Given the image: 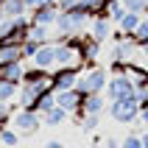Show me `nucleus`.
<instances>
[{
  "label": "nucleus",
  "mask_w": 148,
  "mask_h": 148,
  "mask_svg": "<svg viewBox=\"0 0 148 148\" xmlns=\"http://www.w3.org/2000/svg\"><path fill=\"white\" fill-rule=\"evenodd\" d=\"M106 109H109V117H112L115 123H129L132 126L134 120H140V95L132 92V95H126V98L109 101Z\"/></svg>",
  "instance_id": "nucleus-2"
},
{
  "label": "nucleus",
  "mask_w": 148,
  "mask_h": 148,
  "mask_svg": "<svg viewBox=\"0 0 148 148\" xmlns=\"http://www.w3.org/2000/svg\"><path fill=\"white\" fill-rule=\"evenodd\" d=\"M134 42H148V17H143L140 25H137V31H134Z\"/></svg>",
  "instance_id": "nucleus-23"
},
{
  "label": "nucleus",
  "mask_w": 148,
  "mask_h": 148,
  "mask_svg": "<svg viewBox=\"0 0 148 148\" xmlns=\"http://www.w3.org/2000/svg\"><path fill=\"white\" fill-rule=\"evenodd\" d=\"M126 6V11H137V14H145L148 11V0H120Z\"/></svg>",
  "instance_id": "nucleus-22"
},
{
  "label": "nucleus",
  "mask_w": 148,
  "mask_h": 148,
  "mask_svg": "<svg viewBox=\"0 0 148 148\" xmlns=\"http://www.w3.org/2000/svg\"><path fill=\"white\" fill-rule=\"evenodd\" d=\"M143 14H137V11H126V17L117 23V28H120V34L123 36H134V31H137V25H140Z\"/></svg>",
  "instance_id": "nucleus-13"
},
{
  "label": "nucleus",
  "mask_w": 148,
  "mask_h": 148,
  "mask_svg": "<svg viewBox=\"0 0 148 148\" xmlns=\"http://www.w3.org/2000/svg\"><path fill=\"white\" fill-rule=\"evenodd\" d=\"M8 117H11V103L8 101H0V123H6Z\"/></svg>",
  "instance_id": "nucleus-27"
},
{
  "label": "nucleus",
  "mask_w": 148,
  "mask_h": 148,
  "mask_svg": "<svg viewBox=\"0 0 148 148\" xmlns=\"http://www.w3.org/2000/svg\"><path fill=\"white\" fill-rule=\"evenodd\" d=\"M25 3L23 0H3V17L11 20V17H25Z\"/></svg>",
  "instance_id": "nucleus-16"
},
{
  "label": "nucleus",
  "mask_w": 148,
  "mask_h": 148,
  "mask_svg": "<svg viewBox=\"0 0 148 148\" xmlns=\"http://www.w3.org/2000/svg\"><path fill=\"white\" fill-rule=\"evenodd\" d=\"M23 3H25V8H31V11L39 6V0H23Z\"/></svg>",
  "instance_id": "nucleus-31"
},
{
  "label": "nucleus",
  "mask_w": 148,
  "mask_h": 148,
  "mask_svg": "<svg viewBox=\"0 0 148 148\" xmlns=\"http://www.w3.org/2000/svg\"><path fill=\"white\" fill-rule=\"evenodd\" d=\"M87 34H90L95 42H106L109 36H112V20H109L106 14H98L90 20V28H87Z\"/></svg>",
  "instance_id": "nucleus-7"
},
{
  "label": "nucleus",
  "mask_w": 148,
  "mask_h": 148,
  "mask_svg": "<svg viewBox=\"0 0 148 148\" xmlns=\"http://www.w3.org/2000/svg\"><path fill=\"white\" fill-rule=\"evenodd\" d=\"M137 53H140V59H143V62H148V42H143Z\"/></svg>",
  "instance_id": "nucleus-28"
},
{
  "label": "nucleus",
  "mask_w": 148,
  "mask_h": 148,
  "mask_svg": "<svg viewBox=\"0 0 148 148\" xmlns=\"http://www.w3.org/2000/svg\"><path fill=\"white\" fill-rule=\"evenodd\" d=\"M45 148H64V145H62L59 140H48V143H45Z\"/></svg>",
  "instance_id": "nucleus-30"
},
{
  "label": "nucleus",
  "mask_w": 148,
  "mask_h": 148,
  "mask_svg": "<svg viewBox=\"0 0 148 148\" xmlns=\"http://www.w3.org/2000/svg\"><path fill=\"white\" fill-rule=\"evenodd\" d=\"M0 143H3L6 148H17V145H20V132L3 126V132H0Z\"/></svg>",
  "instance_id": "nucleus-21"
},
{
  "label": "nucleus",
  "mask_w": 148,
  "mask_h": 148,
  "mask_svg": "<svg viewBox=\"0 0 148 148\" xmlns=\"http://www.w3.org/2000/svg\"><path fill=\"white\" fill-rule=\"evenodd\" d=\"M28 39H34L36 45H45V42L50 39V25H34L28 28Z\"/></svg>",
  "instance_id": "nucleus-18"
},
{
  "label": "nucleus",
  "mask_w": 148,
  "mask_h": 148,
  "mask_svg": "<svg viewBox=\"0 0 148 148\" xmlns=\"http://www.w3.org/2000/svg\"><path fill=\"white\" fill-rule=\"evenodd\" d=\"M92 14L87 11L84 6H75V8H64V11H59V20H56V28L59 36L67 39V36H78V34L87 31V25H90Z\"/></svg>",
  "instance_id": "nucleus-1"
},
{
  "label": "nucleus",
  "mask_w": 148,
  "mask_h": 148,
  "mask_svg": "<svg viewBox=\"0 0 148 148\" xmlns=\"http://www.w3.org/2000/svg\"><path fill=\"white\" fill-rule=\"evenodd\" d=\"M106 92H109V101H117V98H126V95L137 92V84H134L132 75L117 73V75H112L106 81Z\"/></svg>",
  "instance_id": "nucleus-4"
},
{
  "label": "nucleus",
  "mask_w": 148,
  "mask_h": 148,
  "mask_svg": "<svg viewBox=\"0 0 148 148\" xmlns=\"http://www.w3.org/2000/svg\"><path fill=\"white\" fill-rule=\"evenodd\" d=\"M81 101H84V95L78 90H62V92H56V106H62L64 112L81 109Z\"/></svg>",
  "instance_id": "nucleus-9"
},
{
  "label": "nucleus",
  "mask_w": 148,
  "mask_h": 148,
  "mask_svg": "<svg viewBox=\"0 0 148 148\" xmlns=\"http://www.w3.org/2000/svg\"><path fill=\"white\" fill-rule=\"evenodd\" d=\"M56 106V90H50V92H45L39 101H36V106H34V112L36 115H48L50 109Z\"/></svg>",
  "instance_id": "nucleus-17"
},
{
  "label": "nucleus",
  "mask_w": 148,
  "mask_h": 148,
  "mask_svg": "<svg viewBox=\"0 0 148 148\" xmlns=\"http://www.w3.org/2000/svg\"><path fill=\"white\" fill-rule=\"evenodd\" d=\"M17 92H20V84L0 78V101H8V103H11V101L17 98Z\"/></svg>",
  "instance_id": "nucleus-19"
},
{
  "label": "nucleus",
  "mask_w": 148,
  "mask_h": 148,
  "mask_svg": "<svg viewBox=\"0 0 148 148\" xmlns=\"http://www.w3.org/2000/svg\"><path fill=\"white\" fill-rule=\"evenodd\" d=\"M106 81H109V75L101 67H90L87 73H78L75 90L81 92V95H101V92L106 90Z\"/></svg>",
  "instance_id": "nucleus-3"
},
{
  "label": "nucleus",
  "mask_w": 148,
  "mask_h": 148,
  "mask_svg": "<svg viewBox=\"0 0 148 148\" xmlns=\"http://www.w3.org/2000/svg\"><path fill=\"white\" fill-rule=\"evenodd\" d=\"M39 123H42V115H36L31 109H20V112L11 115V129L20 134H34L39 129Z\"/></svg>",
  "instance_id": "nucleus-5"
},
{
  "label": "nucleus",
  "mask_w": 148,
  "mask_h": 148,
  "mask_svg": "<svg viewBox=\"0 0 148 148\" xmlns=\"http://www.w3.org/2000/svg\"><path fill=\"white\" fill-rule=\"evenodd\" d=\"M56 20H59V8L56 6H36L31 11V23L34 25H56Z\"/></svg>",
  "instance_id": "nucleus-10"
},
{
  "label": "nucleus",
  "mask_w": 148,
  "mask_h": 148,
  "mask_svg": "<svg viewBox=\"0 0 148 148\" xmlns=\"http://www.w3.org/2000/svg\"><path fill=\"white\" fill-rule=\"evenodd\" d=\"M103 109H106V98H103V95H84L81 115H101Z\"/></svg>",
  "instance_id": "nucleus-12"
},
{
  "label": "nucleus",
  "mask_w": 148,
  "mask_h": 148,
  "mask_svg": "<svg viewBox=\"0 0 148 148\" xmlns=\"http://www.w3.org/2000/svg\"><path fill=\"white\" fill-rule=\"evenodd\" d=\"M140 123L148 129V106H145V109H140Z\"/></svg>",
  "instance_id": "nucleus-29"
},
{
  "label": "nucleus",
  "mask_w": 148,
  "mask_h": 148,
  "mask_svg": "<svg viewBox=\"0 0 148 148\" xmlns=\"http://www.w3.org/2000/svg\"><path fill=\"white\" fill-rule=\"evenodd\" d=\"M25 73H28V70H25L23 62H8V64H0V78H6V81L23 84Z\"/></svg>",
  "instance_id": "nucleus-11"
},
{
  "label": "nucleus",
  "mask_w": 148,
  "mask_h": 148,
  "mask_svg": "<svg viewBox=\"0 0 148 148\" xmlns=\"http://www.w3.org/2000/svg\"><path fill=\"white\" fill-rule=\"evenodd\" d=\"M75 84H78V70H73V67H59L53 73V90L56 92L75 90Z\"/></svg>",
  "instance_id": "nucleus-8"
},
{
  "label": "nucleus",
  "mask_w": 148,
  "mask_h": 148,
  "mask_svg": "<svg viewBox=\"0 0 148 148\" xmlns=\"http://www.w3.org/2000/svg\"><path fill=\"white\" fill-rule=\"evenodd\" d=\"M23 62V45H0V64Z\"/></svg>",
  "instance_id": "nucleus-14"
},
{
  "label": "nucleus",
  "mask_w": 148,
  "mask_h": 148,
  "mask_svg": "<svg viewBox=\"0 0 148 148\" xmlns=\"http://www.w3.org/2000/svg\"><path fill=\"white\" fill-rule=\"evenodd\" d=\"M106 17L112 20V23H120L126 17V6L120 3V0H109V8H106Z\"/></svg>",
  "instance_id": "nucleus-20"
},
{
  "label": "nucleus",
  "mask_w": 148,
  "mask_h": 148,
  "mask_svg": "<svg viewBox=\"0 0 148 148\" xmlns=\"http://www.w3.org/2000/svg\"><path fill=\"white\" fill-rule=\"evenodd\" d=\"M67 117H70V112H64L62 106H53L48 115H42V123H45V126H50V129H56V126H62V123H64Z\"/></svg>",
  "instance_id": "nucleus-15"
},
{
  "label": "nucleus",
  "mask_w": 148,
  "mask_h": 148,
  "mask_svg": "<svg viewBox=\"0 0 148 148\" xmlns=\"http://www.w3.org/2000/svg\"><path fill=\"white\" fill-rule=\"evenodd\" d=\"M39 6H56L59 8V0H39Z\"/></svg>",
  "instance_id": "nucleus-32"
},
{
  "label": "nucleus",
  "mask_w": 148,
  "mask_h": 148,
  "mask_svg": "<svg viewBox=\"0 0 148 148\" xmlns=\"http://www.w3.org/2000/svg\"><path fill=\"white\" fill-rule=\"evenodd\" d=\"M0 132H3V123H0Z\"/></svg>",
  "instance_id": "nucleus-35"
},
{
  "label": "nucleus",
  "mask_w": 148,
  "mask_h": 148,
  "mask_svg": "<svg viewBox=\"0 0 148 148\" xmlns=\"http://www.w3.org/2000/svg\"><path fill=\"white\" fill-rule=\"evenodd\" d=\"M36 50H39V45H36L34 39H25V42H23V56L34 59V53H36Z\"/></svg>",
  "instance_id": "nucleus-26"
},
{
  "label": "nucleus",
  "mask_w": 148,
  "mask_h": 148,
  "mask_svg": "<svg viewBox=\"0 0 148 148\" xmlns=\"http://www.w3.org/2000/svg\"><path fill=\"white\" fill-rule=\"evenodd\" d=\"M98 123H101V115H84L81 129H84V132H95V129H98Z\"/></svg>",
  "instance_id": "nucleus-25"
},
{
  "label": "nucleus",
  "mask_w": 148,
  "mask_h": 148,
  "mask_svg": "<svg viewBox=\"0 0 148 148\" xmlns=\"http://www.w3.org/2000/svg\"><path fill=\"white\" fill-rule=\"evenodd\" d=\"M34 67L36 70H53L56 67V45H50V42H45V45H39V50L34 53Z\"/></svg>",
  "instance_id": "nucleus-6"
},
{
  "label": "nucleus",
  "mask_w": 148,
  "mask_h": 148,
  "mask_svg": "<svg viewBox=\"0 0 148 148\" xmlns=\"http://www.w3.org/2000/svg\"><path fill=\"white\" fill-rule=\"evenodd\" d=\"M120 148H143V137L132 132L129 137H123V140H120Z\"/></svg>",
  "instance_id": "nucleus-24"
},
{
  "label": "nucleus",
  "mask_w": 148,
  "mask_h": 148,
  "mask_svg": "<svg viewBox=\"0 0 148 148\" xmlns=\"http://www.w3.org/2000/svg\"><path fill=\"white\" fill-rule=\"evenodd\" d=\"M106 148H120V143H115V140H106Z\"/></svg>",
  "instance_id": "nucleus-34"
},
{
  "label": "nucleus",
  "mask_w": 148,
  "mask_h": 148,
  "mask_svg": "<svg viewBox=\"0 0 148 148\" xmlns=\"http://www.w3.org/2000/svg\"><path fill=\"white\" fill-rule=\"evenodd\" d=\"M140 137H143V148H148V129H145V132L140 134Z\"/></svg>",
  "instance_id": "nucleus-33"
}]
</instances>
